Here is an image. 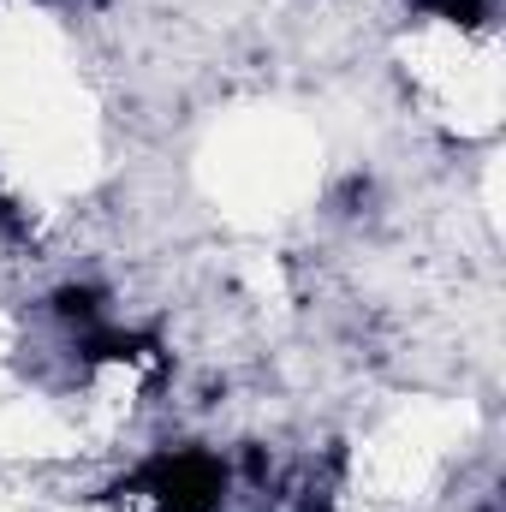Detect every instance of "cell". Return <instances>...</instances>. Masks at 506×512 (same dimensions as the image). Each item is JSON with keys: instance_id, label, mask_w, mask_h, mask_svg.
<instances>
[{"instance_id": "2", "label": "cell", "mask_w": 506, "mask_h": 512, "mask_svg": "<svg viewBox=\"0 0 506 512\" xmlns=\"http://www.w3.org/2000/svg\"><path fill=\"white\" fill-rule=\"evenodd\" d=\"M54 316L72 328H102V292L96 286H60L54 292Z\"/></svg>"}, {"instance_id": "1", "label": "cell", "mask_w": 506, "mask_h": 512, "mask_svg": "<svg viewBox=\"0 0 506 512\" xmlns=\"http://www.w3.org/2000/svg\"><path fill=\"white\" fill-rule=\"evenodd\" d=\"M131 489L161 501L167 512H215L221 507V489H227V471L209 453H161V459H149L137 471Z\"/></svg>"}, {"instance_id": "3", "label": "cell", "mask_w": 506, "mask_h": 512, "mask_svg": "<svg viewBox=\"0 0 506 512\" xmlns=\"http://www.w3.org/2000/svg\"><path fill=\"white\" fill-rule=\"evenodd\" d=\"M429 18H447V24H483L489 18V0H417Z\"/></svg>"}]
</instances>
